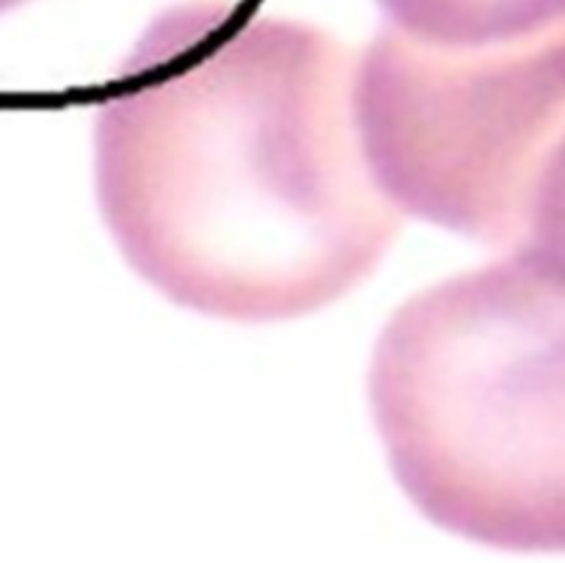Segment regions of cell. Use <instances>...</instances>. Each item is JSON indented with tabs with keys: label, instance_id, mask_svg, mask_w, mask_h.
<instances>
[{
	"label": "cell",
	"instance_id": "cell-2",
	"mask_svg": "<svg viewBox=\"0 0 565 563\" xmlns=\"http://www.w3.org/2000/svg\"><path fill=\"white\" fill-rule=\"evenodd\" d=\"M386 458L436 524L511 550L565 530L563 248H519L408 298L375 342Z\"/></svg>",
	"mask_w": 565,
	"mask_h": 563
},
{
	"label": "cell",
	"instance_id": "cell-1",
	"mask_svg": "<svg viewBox=\"0 0 565 563\" xmlns=\"http://www.w3.org/2000/svg\"><path fill=\"white\" fill-rule=\"evenodd\" d=\"M99 213L143 282L210 318H301L362 285L403 215L320 28L215 3L160 17L94 119Z\"/></svg>",
	"mask_w": 565,
	"mask_h": 563
},
{
	"label": "cell",
	"instance_id": "cell-3",
	"mask_svg": "<svg viewBox=\"0 0 565 563\" xmlns=\"http://www.w3.org/2000/svg\"><path fill=\"white\" fill-rule=\"evenodd\" d=\"M353 119L401 215L511 252L563 248V28L483 47L386 28L353 64Z\"/></svg>",
	"mask_w": 565,
	"mask_h": 563
}]
</instances>
